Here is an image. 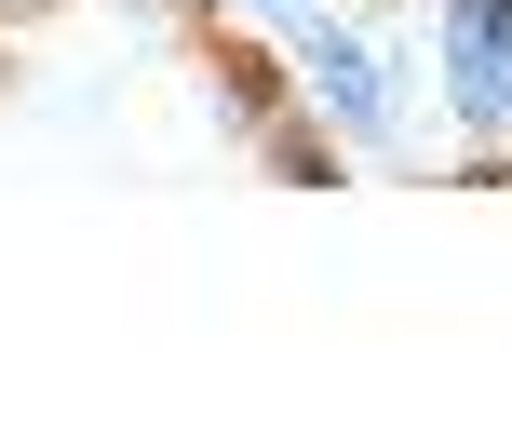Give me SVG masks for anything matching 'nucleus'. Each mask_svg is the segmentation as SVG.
<instances>
[{
  "label": "nucleus",
  "instance_id": "nucleus-1",
  "mask_svg": "<svg viewBox=\"0 0 512 445\" xmlns=\"http://www.w3.org/2000/svg\"><path fill=\"white\" fill-rule=\"evenodd\" d=\"M432 54H445V108H459V135L512 149V0H432Z\"/></svg>",
  "mask_w": 512,
  "mask_h": 445
},
{
  "label": "nucleus",
  "instance_id": "nucleus-2",
  "mask_svg": "<svg viewBox=\"0 0 512 445\" xmlns=\"http://www.w3.org/2000/svg\"><path fill=\"white\" fill-rule=\"evenodd\" d=\"M297 68H310V108H324L337 135H391V54L364 41L337 0H310V14H297Z\"/></svg>",
  "mask_w": 512,
  "mask_h": 445
},
{
  "label": "nucleus",
  "instance_id": "nucleus-3",
  "mask_svg": "<svg viewBox=\"0 0 512 445\" xmlns=\"http://www.w3.org/2000/svg\"><path fill=\"white\" fill-rule=\"evenodd\" d=\"M203 68H216V108H230L243 135L270 122V108H297V81H283V54H270V41H243V27H216V41H203Z\"/></svg>",
  "mask_w": 512,
  "mask_h": 445
},
{
  "label": "nucleus",
  "instance_id": "nucleus-4",
  "mask_svg": "<svg viewBox=\"0 0 512 445\" xmlns=\"http://www.w3.org/2000/svg\"><path fill=\"white\" fill-rule=\"evenodd\" d=\"M256 149H270V176H297V189L337 176V122H324V108H270V122H256Z\"/></svg>",
  "mask_w": 512,
  "mask_h": 445
},
{
  "label": "nucleus",
  "instance_id": "nucleus-5",
  "mask_svg": "<svg viewBox=\"0 0 512 445\" xmlns=\"http://www.w3.org/2000/svg\"><path fill=\"white\" fill-rule=\"evenodd\" d=\"M243 14H283V27H297V14H310V0H243Z\"/></svg>",
  "mask_w": 512,
  "mask_h": 445
},
{
  "label": "nucleus",
  "instance_id": "nucleus-6",
  "mask_svg": "<svg viewBox=\"0 0 512 445\" xmlns=\"http://www.w3.org/2000/svg\"><path fill=\"white\" fill-rule=\"evenodd\" d=\"M149 14H203V0H149Z\"/></svg>",
  "mask_w": 512,
  "mask_h": 445
}]
</instances>
